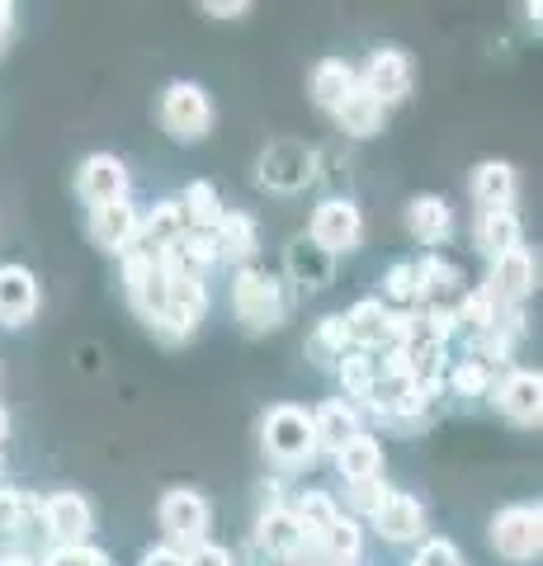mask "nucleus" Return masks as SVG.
<instances>
[{
    "label": "nucleus",
    "mask_w": 543,
    "mask_h": 566,
    "mask_svg": "<svg viewBox=\"0 0 543 566\" xmlns=\"http://www.w3.org/2000/svg\"><path fill=\"white\" fill-rule=\"evenodd\" d=\"M359 85V71L349 66V62H322L317 71H312V99H317V109H326V114H336L341 109V99L349 95Z\"/></svg>",
    "instance_id": "obj_29"
},
{
    "label": "nucleus",
    "mask_w": 543,
    "mask_h": 566,
    "mask_svg": "<svg viewBox=\"0 0 543 566\" xmlns=\"http://www.w3.org/2000/svg\"><path fill=\"white\" fill-rule=\"evenodd\" d=\"M91 237L100 251H109V255H124L133 237H137V208L124 199V203H109V208H95L91 212Z\"/></svg>",
    "instance_id": "obj_25"
},
{
    "label": "nucleus",
    "mask_w": 543,
    "mask_h": 566,
    "mask_svg": "<svg viewBox=\"0 0 543 566\" xmlns=\"http://www.w3.org/2000/svg\"><path fill=\"white\" fill-rule=\"evenodd\" d=\"M10 20H14V10H10V6H0V43L10 39Z\"/></svg>",
    "instance_id": "obj_42"
},
{
    "label": "nucleus",
    "mask_w": 543,
    "mask_h": 566,
    "mask_svg": "<svg viewBox=\"0 0 543 566\" xmlns=\"http://www.w3.org/2000/svg\"><path fill=\"white\" fill-rule=\"evenodd\" d=\"M260 449L284 468H303L317 458V439H312V416L293 401H279L260 420Z\"/></svg>",
    "instance_id": "obj_2"
},
{
    "label": "nucleus",
    "mask_w": 543,
    "mask_h": 566,
    "mask_svg": "<svg viewBox=\"0 0 543 566\" xmlns=\"http://www.w3.org/2000/svg\"><path fill=\"white\" fill-rule=\"evenodd\" d=\"M374 374H378V354H369V349H345V359L336 364V378H341V387H345L349 406H355V401H369Z\"/></svg>",
    "instance_id": "obj_31"
},
{
    "label": "nucleus",
    "mask_w": 543,
    "mask_h": 566,
    "mask_svg": "<svg viewBox=\"0 0 543 566\" xmlns=\"http://www.w3.org/2000/svg\"><path fill=\"white\" fill-rule=\"evenodd\" d=\"M20 520H24V491H14L0 482V543H14V534H20Z\"/></svg>",
    "instance_id": "obj_36"
},
{
    "label": "nucleus",
    "mask_w": 543,
    "mask_h": 566,
    "mask_svg": "<svg viewBox=\"0 0 543 566\" xmlns=\"http://www.w3.org/2000/svg\"><path fill=\"white\" fill-rule=\"evenodd\" d=\"M445 378H449V387H453L459 397H487V392L497 387V368L482 364L478 354H468V359H459V364L445 368Z\"/></svg>",
    "instance_id": "obj_35"
},
{
    "label": "nucleus",
    "mask_w": 543,
    "mask_h": 566,
    "mask_svg": "<svg viewBox=\"0 0 543 566\" xmlns=\"http://www.w3.org/2000/svg\"><path fill=\"white\" fill-rule=\"evenodd\" d=\"M378 303L388 307L393 316H411V312H416V270H411V260H397L393 270L383 274Z\"/></svg>",
    "instance_id": "obj_34"
},
{
    "label": "nucleus",
    "mask_w": 543,
    "mask_h": 566,
    "mask_svg": "<svg viewBox=\"0 0 543 566\" xmlns=\"http://www.w3.org/2000/svg\"><path fill=\"white\" fill-rule=\"evenodd\" d=\"M213 245H218V260H232L237 270H247V264L260 255V227L251 212H237L227 208L218 227H213Z\"/></svg>",
    "instance_id": "obj_20"
},
{
    "label": "nucleus",
    "mask_w": 543,
    "mask_h": 566,
    "mask_svg": "<svg viewBox=\"0 0 543 566\" xmlns=\"http://www.w3.org/2000/svg\"><path fill=\"white\" fill-rule=\"evenodd\" d=\"M143 566H185V547H175V543H161V547H147V557Z\"/></svg>",
    "instance_id": "obj_40"
},
{
    "label": "nucleus",
    "mask_w": 543,
    "mask_h": 566,
    "mask_svg": "<svg viewBox=\"0 0 543 566\" xmlns=\"http://www.w3.org/2000/svg\"><path fill=\"white\" fill-rule=\"evenodd\" d=\"M336 472H341V482L349 486V495H355L359 510H374V501L388 491L383 486V444L374 434L349 439V444L336 453Z\"/></svg>",
    "instance_id": "obj_6"
},
{
    "label": "nucleus",
    "mask_w": 543,
    "mask_h": 566,
    "mask_svg": "<svg viewBox=\"0 0 543 566\" xmlns=\"http://www.w3.org/2000/svg\"><path fill=\"white\" fill-rule=\"evenodd\" d=\"M359 411L345 397H331L312 411V439H317V453H341L349 439H359Z\"/></svg>",
    "instance_id": "obj_21"
},
{
    "label": "nucleus",
    "mask_w": 543,
    "mask_h": 566,
    "mask_svg": "<svg viewBox=\"0 0 543 566\" xmlns=\"http://www.w3.org/2000/svg\"><path fill=\"white\" fill-rule=\"evenodd\" d=\"M6 434H10V416H6V406H0V449H6Z\"/></svg>",
    "instance_id": "obj_44"
},
{
    "label": "nucleus",
    "mask_w": 543,
    "mask_h": 566,
    "mask_svg": "<svg viewBox=\"0 0 543 566\" xmlns=\"http://www.w3.org/2000/svg\"><path fill=\"white\" fill-rule=\"evenodd\" d=\"M156 515H161V528L170 543H203L208 538V524H213V510L208 501L195 491V486H170L161 495V505H156Z\"/></svg>",
    "instance_id": "obj_11"
},
{
    "label": "nucleus",
    "mask_w": 543,
    "mask_h": 566,
    "mask_svg": "<svg viewBox=\"0 0 543 566\" xmlns=\"http://www.w3.org/2000/svg\"><path fill=\"white\" fill-rule=\"evenodd\" d=\"M317 180V151L303 142H270L260 151V185L274 193H297Z\"/></svg>",
    "instance_id": "obj_8"
},
{
    "label": "nucleus",
    "mask_w": 543,
    "mask_h": 566,
    "mask_svg": "<svg viewBox=\"0 0 543 566\" xmlns=\"http://www.w3.org/2000/svg\"><path fill=\"white\" fill-rule=\"evenodd\" d=\"M345 335H349V349H369V354H393L401 345V316H393L378 297H359L345 316Z\"/></svg>",
    "instance_id": "obj_10"
},
{
    "label": "nucleus",
    "mask_w": 543,
    "mask_h": 566,
    "mask_svg": "<svg viewBox=\"0 0 543 566\" xmlns=\"http://www.w3.org/2000/svg\"><path fill=\"white\" fill-rule=\"evenodd\" d=\"M520 193V180H515V166L505 161H482L478 170H472V203L482 208H511Z\"/></svg>",
    "instance_id": "obj_26"
},
{
    "label": "nucleus",
    "mask_w": 543,
    "mask_h": 566,
    "mask_svg": "<svg viewBox=\"0 0 543 566\" xmlns=\"http://www.w3.org/2000/svg\"><path fill=\"white\" fill-rule=\"evenodd\" d=\"M39 312V279L24 264H0V326H24Z\"/></svg>",
    "instance_id": "obj_19"
},
{
    "label": "nucleus",
    "mask_w": 543,
    "mask_h": 566,
    "mask_svg": "<svg viewBox=\"0 0 543 566\" xmlns=\"http://www.w3.org/2000/svg\"><path fill=\"white\" fill-rule=\"evenodd\" d=\"M492 547L505 562H534L543 547V510L539 505H505L492 520Z\"/></svg>",
    "instance_id": "obj_9"
},
{
    "label": "nucleus",
    "mask_w": 543,
    "mask_h": 566,
    "mask_svg": "<svg viewBox=\"0 0 543 566\" xmlns=\"http://www.w3.org/2000/svg\"><path fill=\"white\" fill-rule=\"evenodd\" d=\"M255 547H260V553H265L270 562H297V557H307V538H303V528H297L293 510H284V505L260 510Z\"/></svg>",
    "instance_id": "obj_18"
},
{
    "label": "nucleus",
    "mask_w": 543,
    "mask_h": 566,
    "mask_svg": "<svg viewBox=\"0 0 543 566\" xmlns=\"http://www.w3.org/2000/svg\"><path fill=\"white\" fill-rule=\"evenodd\" d=\"M345 349H349L345 322H341V316H322L317 331L307 335V359L317 364V368H336L345 359Z\"/></svg>",
    "instance_id": "obj_32"
},
{
    "label": "nucleus",
    "mask_w": 543,
    "mask_h": 566,
    "mask_svg": "<svg viewBox=\"0 0 543 566\" xmlns=\"http://www.w3.org/2000/svg\"><path fill=\"white\" fill-rule=\"evenodd\" d=\"M411 566H463V557H459V547H453L449 538H426L416 547Z\"/></svg>",
    "instance_id": "obj_37"
},
{
    "label": "nucleus",
    "mask_w": 543,
    "mask_h": 566,
    "mask_svg": "<svg viewBox=\"0 0 543 566\" xmlns=\"http://www.w3.org/2000/svg\"><path fill=\"white\" fill-rule=\"evenodd\" d=\"M0 566H39V562L24 557V553H10V557H0Z\"/></svg>",
    "instance_id": "obj_43"
},
{
    "label": "nucleus",
    "mask_w": 543,
    "mask_h": 566,
    "mask_svg": "<svg viewBox=\"0 0 543 566\" xmlns=\"http://www.w3.org/2000/svg\"><path fill=\"white\" fill-rule=\"evenodd\" d=\"M307 241L317 245V251H326L331 260L355 251V245L364 241V212L355 199H322L317 212H312L307 222Z\"/></svg>",
    "instance_id": "obj_7"
},
{
    "label": "nucleus",
    "mask_w": 543,
    "mask_h": 566,
    "mask_svg": "<svg viewBox=\"0 0 543 566\" xmlns=\"http://www.w3.org/2000/svg\"><path fill=\"white\" fill-rule=\"evenodd\" d=\"M43 520H48V543L52 547H85L95 528V510L81 491H52L43 501Z\"/></svg>",
    "instance_id": "obj_12"
},
{
    "label": "nucleus",
    "mask_w": 543,
    "mask_h": 566,
    "mask_svg": "<svg viewBox=\"0 0 543 566\" xmlns=\"http://www.w3.org/2000/svg\"><path fill=\"white\" fill-rule=\"evenodd\" d=\"M208 14H232V20H237V14H251V6H203Z\"/></svg>",
    "instance_id": "obj_41"
},
{
    "label": "nucleus",
    "mask_w": 543,
    "mask_h": 566,
    "mask_svg": "<svg viewBox=\"0 0 543 566\" xmlns=\"http://www.w3.org/2000/svg\"><path fill=\"white\" fill-rule=\"evenodd\" d=\"M407 232L420 245H445L453 232V208L440 199V193H416L407 203Z\"/></svg>",
    "instance_id": "obj_24"
},
{
    "label": "nucleus",
    "mask_w": 543,
    "mask_h": 566,
    "mask_svg": "<svg viewBox=\"0 0 543 566\" xmlns=\"http://www.w3.org/2000/svg\"><path fill=\"white\" fill-rule=\"evenodd\" d=\"M76 193L91 203V212L109 208V203H124L128 199V170H124V161L109 156V151L85 156L81 170H76Z\"/></svg>",
    "instance_id": "obj_15"
},
{
    "label": "nucleus",
    "mask_w": 543,
    "mask_h": 566,
    "mask_svg": "<svg viewBox=\"0 0 543 566\" xmlns=\"http://www.w3.org/2000/svg\"><path fill=\"white\" fill-rule=\"evenodd\" d=\"M185 232H189V218H185L180 199H161V203L147 212V218H137V237H133V245H137V251L166 255Z\"/></svg>",
    "instance_id": "obj_22"
},
{
    "label": "nucleus",
    "mask_w": 543,
    "mask_h": 566,
    "mask_svg": "<svg viewBox=\"0 0 543 566\" xmlns=\"http://www.w3.org/2000/svg\"><path fill=\"white\" fill-rule=\"evenodd\" d=\"M492 392H497L492 401L501 406L505 420L539 424V416H543V378H539V368H511V374H505Z\"/></svg>",
    "instance_id": "obj_17"
},
{
    "label": "nucleus",
    "mask_w": 543,
    "mask_h": 566,
    "mask_svg": "<svg viewBox=\"0 0 543 566\" xmlns=\"http://www.w3.org/2000/svg\"><path fill=\"white\" fill-rule=\"evenodd\" d=\"M383 118H388V109L364 91V85H355L345 99H341V109H336V123H341V133H349V137H374V133H383Z\"/></svg>",
    "instance_id": "obj_27"
},
{
    "label": "nucleus",
    "mask_w": 543,
    "mask_h": 566,
    "mask_svg": "<svg viewBox=\"0 0 543 566\" xmlns=\"http://www.w3.org/2000/svg\"><path fill=\"white\" fill-rule=\"evenodd\" d=\"M43 566H114L109 557L100 553V547H58V553H48V562Z\"/></svg>",
    "instance_id": "obj_38"
},
{
    "label": "nucleus",
    "mask_w": 543,
    "mask_h": 566,
    "mask_svg": "<svg viewBox=\"0 0 543 566\" xmlns=\"http://www.w3.org/2000/svg\"><path fill=\"white\" fill-rule=\"evenodd\" d=\"M472 245L487 255V260H501L505 251L520 245V218L515 208H482L472 218Z\"/></svg>",
    "instance_id": "obj_23"
},
{
    "label": "nucleus",
    "mask_w": 543,
    "mask_h": 566,
    "mask_svg": "<svg viewBox=\"0 0 543 566\" xmlns=\"http://www.w3.org/2000/svg\"><path fill=\"white\" fill-rule=\"evenodd\" d=\"M185 566H237L232 562V553H227V547H218V543H195V547H189V553H185Z\"/></svg>",
    "instance_id": "obj_39"
},
{
    "label": "nucleus",
    "mask_w": 543,
    "mask_h": 566,
    "mask_svg": "<svg viewBox=\"0 0 543 566\" xmlns=\"http://www.w3.org/2000/svg\"><path fill=\"white\" fill-rule=\"evenodd\" d=\"M180 208H185V218H189V232H213L218 218L227 212L222 193L208 185V180H189L185 193H180Z\"/></svg>",
    "instance_id": "obj_30"
},
{
    "label": "nucleus",
    "mask_w": 543,
    "mask_h": 566,
    "mask_svg": "<svg viewBox=\"0 0 543 566\" xmlns=\"http://www.w3.org/2000/svg\"><path fill=\"white\" fill-rule=\"evenodd\" d=\"M166 274H170V293H166V316H161V326H156V335H161L166 345H180L203 322L208 283H203V274L185 270V264H175V260H166Z\"/></svg>",
    "instance_id": "obj_3"
},
{
    "label": "nucleus",
    "mask_w": 543,
    "mask_h": 566,
    "mask_svg": "<svg viewBox=\"0 0 543 566\" xmlns=\"http://www.w3.org/2000/svg\"><path fill=\"white\" fill-rule=\"evenodd\" d=\"M411 81H416V71H411V57L401 48H378L369 57V66H364V76H359V85L383 104V109L407 99Z\"/></svg>",
    "instance_id": "obj_16"
},
{
    "label": "nucleus",
    "mask_w": 543,
    "mask_h": 566,
    "mask_svg": "<svg viewBox=\"0 0 543 566\" xmlns=\"http://www.w3.org/2000/svg\"><path fill=\"white\" fill-rule=\"evenodd\" d=\"M232 307L241 316V326L260 335V331L284 326L289 293H284V283H279L270 270H255V264H247V270L232 274Z\"/></svg>",
    "instance_id": "obj_1"
},
{
    "label": "nucleus",
    "mask_w": 543,
    "mask_h": 566,
    "mask_svg": "<svg viewBox=\"0 0 543 566\" xmlns=\"http://www.w3.org/2000/svg\"><path fill=\"white\" fill-rule=\"evenodd\" d=\"M161 123L175 142H203L213 133V99L195 81H170L161 95Z\"/></svg>",
    "instance_id": "obj_5"
},
{
    "label": "nucleus",
    "mask_w": 543,
    "mask_h": 566,
    "mask_svg": "<svg viewBox=\"0 0 543 566\" xmlns=\"http://www.w3.org/2000/svg\"><path fill=\"white\" fill-rule=\"evenodd\" d=\"M331 270H336V260H331L326 251H317L312 241L289 245V274L303 283V289H322V283H331Z\"/></svg>",
    "instance_id": "obj_33"
},
{
    "label": "nucleus",
    "mask_w": 543,
    "mask_h": 566,
    "mask_svg": "<svg viewBox=\"0 0 543 566\" xmlns=\"http://www.w3.org/2000/svg\"><path fill=\"white\" fill-rule=\"evenodd\" d=\"M124 283H128V303L137 307V316L156 331L166 316V293H170V274H166V255L156 251H137V245H128L124 255Z\"/></svg>",
    "instance_id": "obj_4"
},
{
    "label": "nucleus",
    "mask_w": 543,
    "mask_h": 566,
    "mask_svg": "<svg viewBox=\"0 0 543 566\" xmlns=\"http://www.w3.org/2000/svg\"><path fill=\"white\" fill-rule=\"evenodd\" d=\"M482 293L492 297L501 312H520V303L534 293V255L524 251V245H515V251L492 260V274H487Z\"/></svg>",
    "instance_id": "obj_13"
},
{
    "label": "nucleus",
    "mask_w": 543,
    "mask_h": 566,
    "mask_svg": "<svg viewBox=\"0 0 543 566\" xmlns=\"http://www.w3.org/2000/svg\"><path fill=\"white\" fill-rule=\"evenodd\" d=\"M369 524L388 543H420L426 538V505L407 491H383L369 510Z\"/></svg>",
    "instance_id": "obj_14"
},
{
    "label": "nucleus",
    "mask_w": 543,
    "mask_h": 566,
    "mask_svg": "<svg viewBox=\"0 0 543 566\" xmlns=\"http://www.w3.org/2000/svg\"><path fill=\"white\" fill-rule=\"evenodd\" d=\"M341 515H345V510H341V501L331 491H303L293 501V520H297V528H303L307 543H317Z\"/></svg>",
    "instance_id": "obj_28"
}]
</instances>
